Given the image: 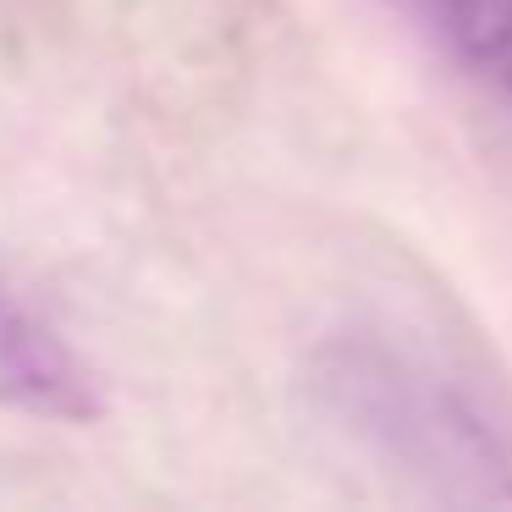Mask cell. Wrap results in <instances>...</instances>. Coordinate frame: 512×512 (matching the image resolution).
<instances>
[{
  "label": "cell",
  "instance_id": "1",
  "mask_svg": "<svg viewBox=\"0 0 512 512\" xmlns=\"http://www.w3.org/2000/svg\"><path fill=\"white\" fill-rule=\"evenodd\" d=\"M0 408L50 424H94L105 413L89 369L0 281Z\"/></svg>",
  "mask_w": 512,
  "mask_h": 512
},
{
  "label": "cell",
  "instance_id": "2",
  "mask_svg": "<svg viewBox=\"0 0 512 512\" xmlns=\"http://www.w3.org/2000/svg\"><path fill=\"white\" fill-rule=\"evenodd\" d=\"M446 34L468 61H501L512 50V0H446Z\"/></svg>",
  "mask_w": 512,
  "mask_h": 512
},
{
  "label": "cell",
  "instance_id": "3",
  "mask_svg": "<svg viewBox=\"0 0 512 512\" xmlns=\"http://www.w3.org/2000/svg\"><path fill=\"white\" fill-rule=\"evenodd\" d=\"M501 78H507V94H512V50L501 56Z\"/></svg>",
  "mask_w": 512,
  "mask_h": 512
}]
</instances>
